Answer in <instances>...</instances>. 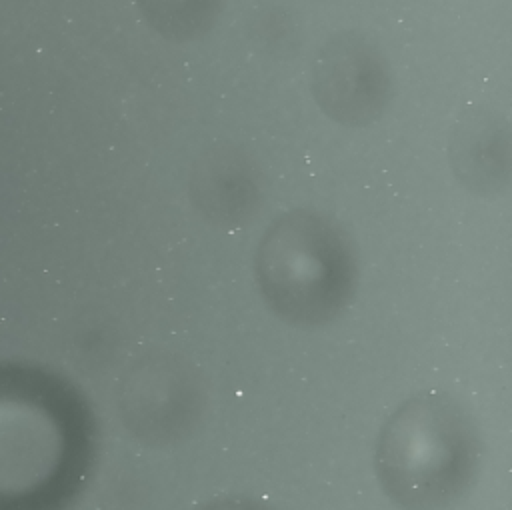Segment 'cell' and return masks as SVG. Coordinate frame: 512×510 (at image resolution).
I'll return each instance as SVG.
<instances>
[{
  "label": "cell",
  "mask_w": 512,
  "mask_h": 510,
  "mask_svg": "<svg viewBox=\"0 0 512 510\" xmlns=\"http://www.w3.org/2000/svg\"><path fill=\"white\" fill-rule=\"evenodd\" d=\"M144 22L170 42L202 38L218 20L222 0H136Z\"/></svg>",
  "instance_id": "8"
},
{
  "label": "cell",
  "mask_w": 512,
  "mask_h": 510,
  "mask_svg": "<svg viewBox=\"0 0 512 510\" xmlns=\"http://www.w3.org/2000/svg\"><path fill=\"white\" fill-rule=\"evenodd\" d=\"M196 386L174 360H142L124 384L126 426L144 440H170L190 426L196 414Z\"/></svg>",
  "instance_id": "5"
},
{
  "label": "cell",
  "mask_w": 512,
  "mask_h": 510,
  "mask_svg": "<svg viewBox=\"0 0 512 510\" xmlns=\"http://www.w3.org/2000/svg\"><path fill=\"white\" fill-rule=\"evenodd\" d=\"M454 178L472 194L496 196L510 182V126L486 106H472L456 120L448 140Z\"/></svg>",
  "instance_id": "6"
},
{
  "label": "cell",
  "mask_w": 512,
  "mask_h": 510,
  "mask_svg": "<svg viewBox=\"0 0 512 510\" xmlns=\"http://www.w3.org/2000/svg\"><path fill=\"white\" fill-rule=\"evenodd\" d=\"M312 96L334 122L362 128L392 100V74L378 44L358 30L332 34L312 62Z\"/></svg>",
  "instance_id": "4"
},
{
  "label": "cell",
  "mask_w": 512,
  "mask_h": 510,
  "mask_svg": "<svg viewBox=\"0 0 512 510\" xmlns=\"http://www.w3.org/2000/svg\"><path fill=\"white\" fill-rule=\"evenodd\" d=\"M198 510H272L268 504L248 498V496H222L208 504H204Z\"/></svg>",
  "instance_id": "9"
},
{
  "label": "cell",
  "mask_w": 512,
  "mask_h": 510,
  "mask_svg": "<svg viewBox=\"0 0 512 510\" xmlns=\"http://www.w3.org/2000/svg\"><path fill=\"white\" fill-rule=\"evenodd\" d=\"M84 450V414L64 384L0 372V510H56L80 478Z\"/></svg>",
  "instance_id": "1"
},
{
  "label": "cell",
  "mask_w": 512,
  "mask_h": 510,
  "mask_svg": "<svg viewBox=\"0 0 512 510\" xmlns=\"http://www.w3.org/2000/svg\"><path fill=\"white\" fill-rule=\"evenodd\" d=\"M374 466L384 494L398 508L446 510L478 474V428L452 396L418 392L384 422Z\"/></svg>",
  "instance_id": "2"
},
{
  "label": "cell",
  "mask_w": 512,
  "mask_h": 510,
  "mask_svg": "<svg viewBox=\"0 0 512 510\" xmlns=\"http://www.w3.org/2000/svg\"><path fill=\"white\" fill-rule=\"evenodd\" d=\"M190 200L214 224L242 226L260 206V174L236 146H212L194 162Z\"/></svg>",
  "instance_id": "7"
},
{
  "label": "cell",
  "mask_w": 512,
  "mask_h": 510,
  "mask_svg": "<svg viewBox=\"0 0 512 510\" xmlns=\"http://www.w3.org/2000/svg\"><path fill=\"white\" fill-rule=\"evenodd\" d=\"M254 278L278 318L302 328L324 326L354 298L358 268L352 240L326 214L290 210L262 234Z\"/></svg>",
  "instance_id": "3"
}]
</instances>
